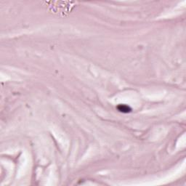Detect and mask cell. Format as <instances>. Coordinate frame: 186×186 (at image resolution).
<instances>
[{
    "instance_id": "1",
    "label": "cell",
    "mask_w": 186,
    "mask_h": 186,
    "mask_svg": "<svg viewBox=\"0 0 186 186\" xmlns=\"http://www.w3.org/2000/svg\"><path fill=\"white\" fill-rule=\"evenodd\" d=\"M116 108L118 109V111L121 113H130V112L132 111V108L130 107L129 106L125 104H119L118 105Z\"/></svg>"
}]
</instances>
